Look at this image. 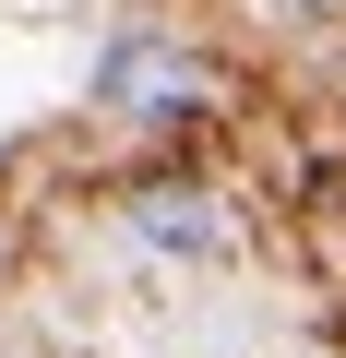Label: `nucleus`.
Returning <instances> with one entry per match:
<instances>
[{
	"mask_svg": "<svg viewBox=\"0 0 346 358\" xmlns=\"http://www.w3.org/2000/svg\"><path fill=\"white\" fill-rule=\"evenodd\" d=\"M96 108H120V120H203V108H215V72H203L180 36L131 24V36L96 48Z\"/></svg>",
	"mask_w": 346,
	"mask_h": 358,
	"instance_id": "1",
	"label": "nucleus"
},
{
	"mask_svg": "<svg viewBox=\"0 0 346 358\" xmlns=\"http://www.w3.org/2000/svg\"><path fill=\"white\" fill-rule=\"evenodd\" d=\"M131 239L167 251V263H227L239 227L215 215V192H192V179H155V192H131Z\"/></svg>",
	"mask_w": 346,
	"mask_h": 358,
	"instance_id": "2",
	"label": "nucleus"
},
{
	"mask_svg": "<svg viewBox=\"0 0 346 358\" xmlns=\"http://www.w3.org/2000/svg\"><path fill=\"white\" fill-rule=\"evenodd\" d=\"M287 13H310V24H322V13H346V0H287Z\"/></svg>",
	"mask_w": 346,
	"mask_h": 358,
	"instance_id": "3",
	"label": "nucleus"
}]
</instances>
